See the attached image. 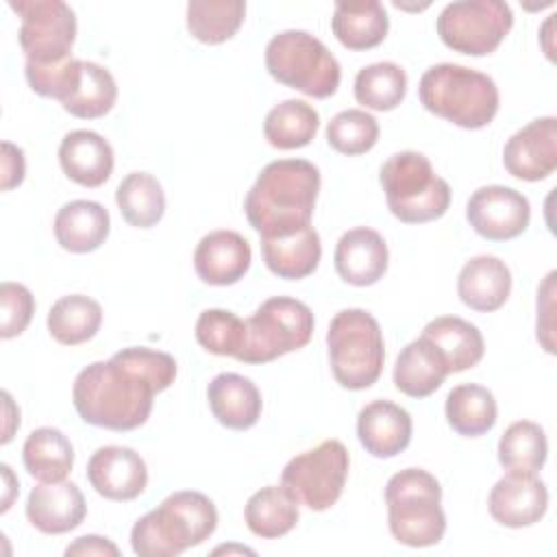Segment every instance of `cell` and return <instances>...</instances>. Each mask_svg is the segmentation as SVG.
Returning <instances> with one entry per match:
<instances>
[{"mask_svg":"<svg viewBox=\"0 0 557 557\" xmlns=\"http://www.w3.org/2000/svg\"><path fill=\"white\" fill-rule=\"evenodd\" d=\"M329 361L335 381L346 389H366L383 372L385 344L372 313L366 309H342L326 331Z\"/></svg>","mask_w":557,"mask_h":557,"instance_id":"7","label":"cell"},{"mask_svg":"<svg viewBox=\"0 0 557 557\" xmlns=\"http://www.w3.org/2000/svg\"><path fill=\"white\" fill-rule=\"evenodd\" d=\"M26 174L24 150L11 141H2V191L17 187Z\"/></svg>","mask_w":557,"mask_h":557,"instance_id":"44","label":"cell"},{"mask_svg":"<svg viewBox=\"0 0 557 557\" xmlns=\"http://www.w3.org/2000/svg\"><path fill=\"white\" fill-rule=\"evenodd\" d=\"M20 15V46L30 63H57L70 57L76 15L63 0H9Z\"/></svg>","mask_w":557,"mask_h":557,"instance_id":"12","label":"cell"},{"mask_svg":"<svg viewBox=\"0 0 557 557\" xmlns=\"http://www.w3.org/2000/svg\"><path fill=\"white\" fill-rule=\"evenodd\" d=\"M89 485L109 500H133L148 485V468L128 446H102L87 461Z\"/></svg>","mask_w":557,"mask_h":557,"instance_id":"15","label":"cell"},{"mask_svg":"<svg viewBox=\"0 0 557 557\" xmlns=\"http://www.w3.org/2000/svg\"><path fill=\"white\" fill-rule=\"evenodd\" d=\"M261 255L272 274L287 281H300L315 272L322 244L313 226H305L292 235L261 237Z\"/></svg>","mask_w":557,"mask_h":557,"instance_id":"27","label":"cell"},{"mask_svg":"<svg viewBox=\"0 0 557 557\" xmlns=\"http://www.w3.org/2000/svg\"><path fill=\"white\" fill-rule=\"evenodd\" d=\"M215 527L218 509L209 496L174 492L133 524L131 548L139 557H176L209 540Z\"/></svg>","mask_w":557,"mask_h":557,"instance_id":"3","label":"cell"},{"mask_svg":"<svg viewBox=\"0 0 557 557\" xmlns=\"http://www.w3.org/2000/svg\"><path fill=\"white\" fill-rule=\"evenodd\" d=\"M26 81L30 89L44 98L67 100L81 78V59H63L57 63H30L26 61Z\"/></svg>","mask_w":557,"mask_h":557,"instance_id":"41","label":"cell"},{"mask_svg":"<svg viewBox=\"0 0 557 557\" xmlns=\"http://www.w3.org/2000/svg\"><path fill=\"white\" fill-rule=\"evenodd\" d=\"M109 211L96 200L65 202L54 215V237L63 250L74 255L100 248L109 237Z\"/></svg>","mask_w":557,"mask_h":557,"instance_id":"24","label":"cell"},{"mask_svg":"<svg viewBox=\"0 0 557 557\" xmlns=\"http://www.w3.org/2000/svg\"><path fill=\"white\" fill-rule=\"evenodd\" d=\"M466 218L476 235L490 242H507L522 235L531 220L527 196L505 185L479 187L468 205Z\"/></svg>","mask_w":557,"mask_h":557,"instance_id":"13","label":"cell"},{"mask_svg":"<svg viewBox=\"0 0 557 557\" xmlns=\"http://www.w3.org/2000/svg\"><path fill=\"white\" fill-rule=\"evenodd\" d=\"M48 333L63 346L89 342L102 324V307L85 294L61 296L48 311Z\"/></svg>","mask_w":557,"mask_h":557,"instance_id":"32","label":"cell"},{"mask_svg":"<svg viewBox=\"0 0 557 557\" xmlns=\"http://www.w3.org/2000/svg\"><path fill=\"white\" fill-rule=\"evenodd\" d=\"M331 30L348 50H370L383 44L389 30V17L379 0L335 2Z\"/></svg>","mask_w":557,"mask_h":557,"instance_id":"26","label":"cell"},{"mask_svg":"<svg viewBox=\"0 0 557 557\" xmlns=\"http://www.w3.org/2000/svg\"><path fill=\"white\" fill-rule=\"evenodd\" d=\"M413 433V422L407 409L392 400H372L357 416V437L366 453L379 459L403 453Z\"/></svg>","mask_w":557,"mask_h":557,"instance_id":"20","label":"cell"},{"mask_svg":"<svg viewBox=\"0 0 557 557\" xmlns=\"http://www.w3.org/2000/svg\"><path fill=\"white\" fill-rule=\"evenodd\" d=\"M448 374V366L440 350L420 335L396 357L394 385L409 398H426L440 389Z\"/></svg>","mask_w":557,"mask_h":557,"instance_id":"25","label":"cell"},{"mask_svg":"<svg viewBox=\"0 0 557 557\" xmlns=\"http://www.w3.org/2000/svg\"><path fill=\"white\" fill-rule=\"evenodd\" d=\"M446 422L463 437H479L496 424L498 407L494 394L476 383H463L446 396Z\"/></svg>","mask_w":557,"mask_h":557,"instance_id":"31","label":"cell"},{"mask_svg":"<svg viewBox=\"0 0 557 557\" xmlns=\"http://www.w3.org/2000/svg\"><path fill=\"white\" fill-rule=\"evenodd\" d=\"M326 141L339 154H363L379 141V122L374 115L361 109L339 111L326 126Z\"/></svg>","mask_w":557,"mask_h":557,"instance_id":"40","label":"cell"},{"mask_svg":"<svg viewBox=\"0 0 557 557\" xmlns=\"http://www.w3.org/2000/svg\"><path fill=\"white\" fill-rule=\"evenodd\" d=\"M213 553L215 555H220V553H248V555H255V550L244 548V546H218Z\"/></svg>","mask_w":557,"mask_h":557,"instance_id":"48","label":"cell"},{"mask_svg":"<svg viewBox=\"0 0 557 557\" xmlns=\"http://www.w3.org/2000/svg\"><path fill=\"white\" fill-rule=\"evenodd\" d=\"M252 261L250 244L235 231L207 233L194 250V270L207 285L226 287L244 278Z\"/></svg>","mask_w":557,"mask_h":557,"instance_id":"17","label":"cell"},{"mask_svg":"<svg viewBox=\"0 0 557 557\" xmlns=\"http://www.w3.org/2000/svg\"><path fill=\"white\" fill-rule=\"evenodd\" d=\"M387 207L405 224L442 218L450 207V185L435 174L431 161L416 150L392 154L379 172Z\"/></svg>","mask_w":557,"mask_h":557,"instance_id":"6","label":"cell"},{"mask_svg":"<svg viewBox=\"0 0 557 557\" xmlns=\"http://www.w3.org/2000/svg\"><path fill=\"white\" fill-rule=\"evenodd\" d=\"M553 294H555V272H548L542 287L537 289V342H542L546 352H555V344H553Z\"/></svg>","mask_w":557,"mask_h":557,"instance_id":"43","label":"cell"},{"mask_svg":"<svg viewBox=\"0 0 557 557\" xmlns=\"http://www.w3.org/2000/svg\"><path fill=\"white\" fill-rule=\"evenodd\" d=\"M333 261L344 283L355 287H368L383 278L389 252L379 231L370 226H357L339 237Z\"/></svg>","mask_w":557,"mask_h":557,"instance_id":"18","label":"cell"},{"mask_svg":"<svg viewBox=\"0 0 557 557\" xmlns=\"http://www.w3.org/2000/svg\"><path fill=\"white\" fill-rule=\"evenodd\" d=\"M487 507L492 518L509 529L540 522L548 509V490L535 474L507 472L490 492Z\"/></svg>","mask_w":557,"mask_h":557,"instance_id":"16","label":"cell"},{"mask_svg":"<svg viewBox=\"0 0 557 557\" xmlns=\"http://www.w3.org/2000/svg\"><path fill=\"white\" fill-rule=\"evenodd\" d=\"M548 457L546 433L537 422L518 420L498 440V461L507 472L537 474Z\"/></svg>","mask_w":557,"mask_h":557,"instance_id":"35","label":"cell"},{"mask_svg":"<svg viewBox=\"0 0 557 557\" xmlns=\"http://www.w3.org/2000/svg\"><path fill=\"white\" fill-rule=\"evenodd\" d=\"M176 379V361L163 350L131 346L109 361L83 368L72 385V403L83 422L109 431H133L150 418L154 394Z\"/></svg>","mask_w":557,"mask_h":557,"instance_id":"1","label":"cell"},{"mask_svg":"<svg viewBox=\"0 0 557 557\" xmlns=\"http://www.w3.org/2000/svg\"><path fill=\"white\" fill-rule=\"evenodd\" d=\"M440 481L422 468H405L385 485L387 522L396 542L411 548L440 544L446 531Z\"/></svg>","mask_w":557,"mask_h":557,"instance_id":"5","label":"cell"},{"mask_svg":"<svg viewBox=\"0 0 557 557\" xmlns=\"http://www.w3.org/2000/svg\"><path fill=\"white\" fill-rule=\"evenodd\" d=\"M85 496L72 481L41 483L30 490L26 500L28 522L46 535H61L76 529L85 520Z\"/></svg>","mask_w":557,"mask_h":557,"instance_id":"19","label":"cell"},{"mask_svg":"<svg viewBox=\"0 0 557 557\" xmlns=\"http://www.w3.org/2000/svg\"><path fill=\"white\" fill-rule=\"evenodd\" d=\"M418 96L429 113L468 131L487 126L500 102L492 76L459 63L431 65L420 78Z\"/></svg>","mask_w":557,"mask_h":557,"instance_id":"4","label":"cell"},{"mask_svg":"<svg viewBox=\"0 0 557 557\" xmlns=\"http://www.w3.org/2000/svg\"><path fill=\"white\" fill-rule=\"evenodd\" d=\"M115 202L124 222L135 228H150L165 213L163 187L148 172L126 174L115 189Z\"/></svg>","mask_w":557,"mask_h":557,"instance_id":"34","label":"cell"},{"mask_svg":"<svg viewBox=\"0 0 557 557\" xmlns=\"http://www.w3.org/2000/svg\"><path fill=\"white\" fill-rule=\"evenodd\" d=\"M513 26V11L503 0H459L437 15L442 44L470 57L492 54Z\"/></svg>","mask_w":557,"mask_h":557,"instance_id":"11","label":"cell"},{"mask_svg":"<svg viewBox=\"0 0 557 557\" xmlns=\"http://www.w3.org/2000/svg\"><path fill=\"white\" fill-rule=\"evenodd\" d=\"M65 555H111V557H117L120 555V548L107 540V537H100V535H83V537H76L67 548H65Z\"/></svg>","mask_w":557,"mask_h":557,"instance_id":"45","label":"cell"},{"mask_svg":"<svg viewBox=\"0 0 557 557\" xmlns=\"http://www.w3.org/2000/svg\"><path fill=\"white\" fill-rule=\"evenodd\" d=\"M505 170L520 181H544L557 168V120L537 117L516 131L503 148Z\"/></svg>","mask_w":557,"mask_h":557,"instance_id":"14","label":"cell"},{"mask_svg":"<svg viewBox=\"0 0 557 557\" xmlns=\"http://www.w3.org/2000/svg\"><path fill=\"white\" fill-rule=\"evenodd\" d=\"M59 163L65 176L83 187H100L113 172V148L94 131H70L59 146Z\"/></svg>","mask_w":557,"mask_h":557,"instance_id":"21","label":"cell"},{"mask_svg":"<svg viewBox=\"0 0 557 557\" xmlns=\"http://www.w3.org/2000/svg\"><path fill=\"white\" fill-rule=\"evenodd\" d=\"M2 400H4V435H2V444L11 442L13 431L20 426V409L13 405V398L9 392H2Z\"/></svg>","mask_w":557,"mask_h":557,"instance_id":"46","label":"cell"},{"mask_svg":"<svg viewBox=\"0 0 557 557\" xmlns=\"http://www.w3.org/2000/svg\"><path fill=\"white\" fill-rule=\"evenodd\" d=\"M407 94V74L398 63L379 61L355 76V100L372 111L396 109Z\"/></svg>","mask_w":557,"mask_h":557,"instance_id":"38","label":"cell"},{"mask_svg":"<svg viewBox=\"0 0 557 557\" xmlns=\"http://www.w3.org/2000/svg\"><path fill=\"white\" fill-rule=\"evenodd\" d=\"M207 400L213 418L233 431L255 426L263 409L257 385L237 372H222L213 376L207 385Z\"/></svg>","mask_w":557,"mask_h":557,"instance_id":"22","label":"cell"},{"mask_svg":"<svg viewBox=\"0 0 557 557\" xmlns=\"http://www.w3.org/2000/svg\"><path fill=\"white\" fill-rule=\"evenodd\" d=\"M270 76L311 98H329L342 81L339 61L307 30H283L265 46Z\"/></svg>","mask_w":557,"mask_h":557,"instance_id":"8","label":"cell"},{"mask_svg":"<svg viewBox=\"0 0 557 557\" xmlns=\"http://www.w3.org/2000/svg\"><path fill=\"white\" fill-rule=\"evenodd\" d=\"M422 337H426L444 357L448 372H463L474 368L485 352V342L481 331L457 315H440L431 320Z\"/></svg>","mask_w":557,"mask_h":557,"instance_id":"28","label":"cell"},{"mask_svg":"<svg viewBox=\"0 0 557 557\" xmlns=\"http://www.w3.org/2000/svg\"><path fill=\"white\" fill-rule=\"evenodd\" d=\"M0 468H2V476H4V487H7V494H4V498H2V511H7V509L11 507V500H13V496H11L9 492H17V483L13 481L11 468H9L7 463H2Z\"/></svg>","mask_w":557,"mask_h":557,"instance_id":"47","label":"cell"},{"mask_svg":"<svg viewBox=\"0 0 557 557\" xmlns=\"http://www.w3.org/2000/svg\"><path fill=\"white\" fill-rule=\"evenodd\" d=\"M22 459L30 476L41 483H57L65 481L70 474L74 466V448L63 431L54 426H39L26 437Z\"/></svg>","mask_w":557,"mask_h":557,"instance_id":"29","label":"cell"},{"mask_svg":"<svg viewBox=\"0 0 557 557\" xmlns=\"http://www.w3.org/2000/svg\"><path fill=\"white\" fill-rule=\"evenodd\" d=\"M320 191V170L307 159L268 163L244 200V211L259 237L292 235L311 226Z\"/></svg>","mask_w":557,"mask_h":557,"instance_id":"2","label":"cell"},{"mask_svg":"<svg viewBox=\"0 0 557 557\" xmlns=\"http://www.w3.org/2000/svg\"><path fill=\"white\" fill-rule=\"evenodd\" d=\"M457 294L461 302L474 311H496L511 294V272L498 257H472L463 263L457 276Z\"/></svg>","mask_w":557,"mask_h":557,"instance_id":"23","label":"cell"},{"mask_svg":"<svg viewBox=\"0 0 557 557\" xmlns=\"http://www.w3.org/2000/svg\"><path fill=\"white\" fill-rule=\"evenodd\" d=\"M300 518L298 500L283 485H268L255 492L244 507L246 527L263 540L287 535Z\"/></svg>","mask_w":557,"mask_h":557,"instance_id":"30","label":"cell"},{"mask_svg":"<svg viewBox=\"0 0 557 557\" xmlns=\"http://www.w3.org/2000/svg\"><path fill=\"white\" fill-rule=\"evenodd\" d=\"M242 0H191L187 4V30L202 44H222L244 24Z\"/></svg>","mask_w":557,"mask_h":557,"instance_id":"37","label":"cell"},{"mask_svg":"<svg viewBox=\"0 0 557 557\" xmlns=\"http://www.w3.org/2000/svg\"><path fill=\"white\" fill-rule=\"evenodd\" d=\"M350 455L339 440H324L287 461L281 485L311 511L331 509L346 485Z\"/></svg>","mask_w":557,"mask_h":557,"instance_id":"10","label":"cell"},{"mask_svg":"<svg viewBox=\"0 0 557 557\" xmlns=\"http://www.w3.org/2000/svg\"><path fill=\"white\" fill-rule=\"evenodd\" d=\"M196 342L211 355L237 359L246 342V320L226 309H205L196 320Z\"/></svg>","mask_w":557,"mask_h":557,"instance_id":"39","label":"cell"},{"mask_svg":"<svg viewBox=\"0 0 557 557\" xmlns=\"http://www.w3.org/2000/svg\"><path fill=\"white\" fill-rule=\"evenodd\" d=\"M117 100V83L113 74L94 63L81 61V78L76 89L67 100H63V109L81 120H96L107 115Z\"/></svg>","mask_w":557,"mask_h":557,"instance_id":"36","label":"cell"},{"mask_svg":"<svg viewBox=\"0 0 557 557\" xmlns=\"http://www.w3.org/2000/svg\"><path fill=\"white\" fill-rule=\"evenodd\" d=\"M320 128L318 111L305 100H283L272 107L263 120V135L270 146L278 150H294L307 146Z\"/></svg>","mask_w":557,"mask_h":557,"instance_id":"33","label":"cell"},{"mask_svg":"<svg viewBox=\"0 0 557 557\" xmlns=\"http://www.w3.org/2000/svg\"><path fill=\"white\" fill-rule=\"evenodd\" d=\"M313 324V313L305 302L289 296L268 298L246 320V342L237 361L268 363L300 350L309 344Z\"/></svg>","mask_w":557,"mask_h":557,"instance_id":"9","label":"cell"},{"mask_svg":"<svg viewBox=\"0 0 557 557\" xmlns=\"http://www.w3.org/2000/svg\"><path fill=\"white\" fill-rule=\"evenodd\" d=\"M0 337L11 339L26 331L35 313V298L22 283L4 281L0 285Z\"/></svg>","mask_w":557,"mask_h":557,"instance_id":"42","label":"cell"}]
</instances>
